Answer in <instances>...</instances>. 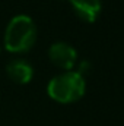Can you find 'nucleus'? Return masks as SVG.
Returning <instances> with one entry per match:
<instances>
[{
	"instance_id": "nucleus-1",
	"label": "nucleus",
	"mask_w": 124,
	"mask_h": 126,
	"mask_svg": "<svg viewBox=\"0 0 124 126\" xmlns=\"http://www.w3.org/2000/svg\"><path fill=\"white\" fill-rule=\"evenodd\" d=\"M37 41V25L29 15H15L4 31V47L12 53H25Z\"/></svg>"
},
{
	"instance_id": "nucleus-2",
	"label": "nucleus",
	"mask_w": 124,
	"mask_h": 126,
	"mask_svg": "<svg viewBox=\"0 0 124 126\" xmlns=\"http://www.w3.org/2000/svg\"><path fill=\"white\" fill-rule=\"evenodd\" d=\"M86 90V82L82 76L80 72H64L57 76H54L48 85H47V93L48 95L63 104L74 103L79 98H82Z\"/></svg>"
},
{
	"instance_id": "nucleus-3",
	"label": "nucleus",
	"mask_w": 124,
	"mask_h": 126,
	"mask_svg": "<svg viewBox=\"0 0 124 126\" xmlns=\"http://www.w3.org/2000/svg\"><path fill=\"white\" fill-rule=\"evenodd\" d=\"M48 57L56 66L64 70H70L77 60V53L73 46L64 41H56L48 48Z\"/></svg>"
},
{
	"instance_id": "nucleus-4",
	"label": "nucleus",
	"mask_w": 124,
	"mask_h": 126,
	"mask_svg": "<svg viewBox=\"0 0 124 126\" xmlns=\"http://www.w3.org/2000/svg\"><path fill=\"white\" fill-rule=\"evenodd\" d=\"M6 73L16 84H28L34 76V67L25 59H13L6 64Z\"/></svg>"
},
{
	"instance_id": "nucleus-5",
	"label": "nucleus",
	"mask_w": 124,
	"mask_h": 126,
	"mask_svg": "<svg viewBox=\"0 0 124 126\" xmlns=\"http://www.w3.org/2000/svg\"><path fill=\"white\" fill-rule=\"evenodd\" d=\"M74 13L85 22H95L102 10L101 0H69Z\"/></svg>"
}]
</instances>
